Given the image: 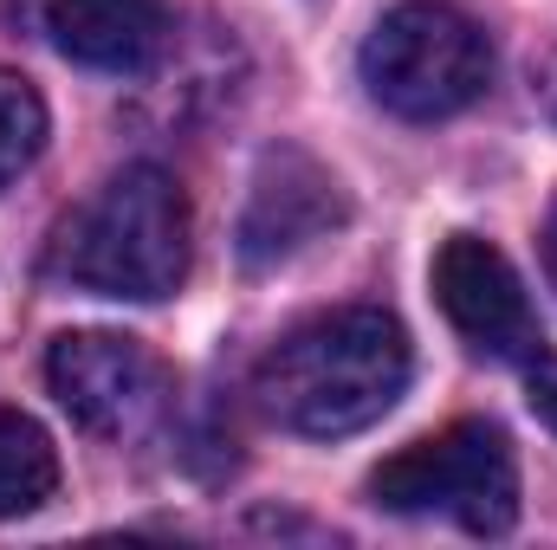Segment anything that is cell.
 Wrapping results in <instances>:
<instances>
[{
	"label": "cell",
	"instance_id": "7a4b0ae2",
	"mask_svg": "<svg viewBox=\"0 0 557 550\" xmlns=\"http://www.w3.org/2000/svg\"><path fill=\"white\" fill-rule=\"evenodd\" d=\"M52 273L98 298H169L188 273V201L175 175L156 162L117 168L59 227Z\"/></svg>",
	"mask_w": 557,
	"mask_h": 550
},
{
	"label": "cell",
	"instance_id": "4fadbf2b",
	"mask_svg": "<svg viewBox=\"0 0 557 550\" xmlns=\"http://www.w3.org/2000/svg\"><path fill=\"white\" fill-rule=\"evenodd\" d=\"M545 273H552V291H557V208H552V221H545Z\"/></svg>",
	"mask_w": 557,
	"mask_h": 550
},
{
	"label": "cell",
	"instance_id": "8992f818",
	"mask_svg": "<svg viewBox=\"0 0 557 550\" xmlns=\"http://www.w3.org/2000/svg\"><path fill=\"white\" fill-rule=\"evenodd\" d=\"M434 304L486 357L525 363L539 350V317H532L525 285L512 273V260L493 240H480V234L441 240V253H434Z\"/></svg>",
	"mask_w": 557,
	"mask_h": 550
},
{
	"label": "cell",
	"instance_id": "277c9868",
	"mask_svg": "<svg viewBox=\"0 0 557 550\" xmlns=\"http://www.w3.org/2000/svg\"><path fill=\"white\" fill-rule=\"evenodd\" d=\"M370 499L383 512H441L473 538H499L519 518V460L493 421H460L434 440L403 447L370 473Z\"/></svg>",
	"mask_w": 557,
	"mask_h": 550
},
{
	"label": "cell",
	"instance_id": "5b68a950",
	"mask_svg": "<svg viewBox=\"0 0 557 550\" xmlns=\"http://www.w3.org/2000/svg\"><path fill=\"white\" fill-rule=\"evenodd\" d=\"M46 383L59 409L104 440H131L169 409V370L156 363V350L117 330H65L46 350Z\"/></svg>",
	"mask_w": 557,
	"mask_h": 550
},
{
	"label": "cell",
	"instance_id": "7c38bea8",
	"mask_svg": "<svg viewBox=\"0 0 557 550\" xmlns=\"http://www.w3.org/2000/svg\"><path fill=\"white\" fill-rule=\"evenodd\" d=\"M539 104H545V117L557 124V46L545 52V65H539Z\"/></svg>",
	"mask_w": 557,
	"mask_h": 550
},
{
	"label": "cell",
	"instance_id": "30bf717a",
	"mask_svg": "<svg viewBox=\"0 0 557 550\" xmlns=\"http://www.w3.org/2000/svg\"><path fill=\"white\" fill-rule=\"evenodd\" d=\"M39 149H46V104L20 72L0 65V195L39 162Z\"/></svg>",
	"mask_w": 557,
	"mask_h": 550
},
{
	"label": "cell",
	"instance_id": "6da1fadb",
	"mask_svg": "<svg viewBox=\"0 0 557 550\" xmlns=\"http://www.w3.org/2000/svg\"><path fill=\"white\" fill-rule=\"evenodd\" d=\"M409 389V330L376 304H337L292 324L267 350L253 396L305 440L363 434Z\"/></svg>",
	"mask_w": 557,
	"mask_h": 550
},
{
	"label": "cell",
	"instance_id": "9c48e42d",
	"mask_svg": "<svg viewBox=\"0 0 557 550\" xmlns=\"http://www.w3.org/2000/svg\"><path fill=\"white\" fill-rule=\"evenodd\" d=\"M59 492V453L39 421L0 414V518H26Z\"/></svg>",
	"mask_w": 557,
	"mask_h": 550
},
{
	"label": "cell",
	"instance_id": "8fae6325",
	"mask_svg": "<svg viewBox=\"0 0 557 550\" xmlns=\"http://www.w3.org/2000/svg\"><path fill=\"white\" fill-rule=\"evenodd\" d=\"M532 414L557 434V363H539L532 370Z\"/></svg>",
	"mask_w": 557,
	"mask_h": 550
},
{
	"label": "cell",
	"instance_id": "ba28073f",
	"mask_svg": "<svg viewBox=\"0 0 557 550\" xmlns=\"http://www.w3.org/2000/svg\"><path fill=\"white\" fill-rule=\"evenodd\" d=\"M46 26L65 59L91 72H143L169 39L162 0H52Z\"/></svg>",
	"mask_w": 557,
	"mask_h": 550
},
{
	"label": "cell",
	"instance_id": "3957f363",
	"mask_svg": "<svg viewBox=\"0 0 557 550\" xmlns=\"http://www.w3.org/2000/svg\"><path fill=\"white\" fill-rule=\"evenodd\" d=\"M357 72L383 111H396L409 124H441L493 85V46L460 7L403 0L363 39Z\"/></svg>",
	"mask_w": 557,
	"mask_h": 550
},
{
	"label": "cell",
	"instance_id": "52a82bcc",
	"mask_svg": "<svg viewBox=\"0 0 557 550\" xmlns=\"http://www.w3.org/2000/svg\"><path fill=\"white\" fill-rule=\"evenodd\" d=\"M344 221V195L331 182L324 162H311L305 149H273L253 175V201L240 214V260L247 266H278L292 253H305L311 240H324Z\"/></svg>",
	"mask_w": 557,
	"mask_h": 550
}]
</instances>
